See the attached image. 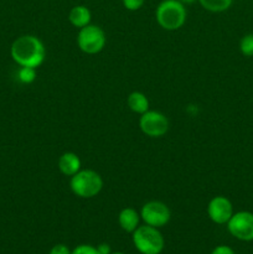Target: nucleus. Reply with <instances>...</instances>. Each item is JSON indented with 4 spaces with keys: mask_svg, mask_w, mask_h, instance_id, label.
Returning a JSON list of instances; mask_svg holds the SVG:
<instances>
[{
    "mask_svg": "<svg viewBox=\"0 0 253 254\" xmlns=\"http://www.w3.org/2000/svg\"><path fill=\"white\" fill-rule=\"evenodd\" d=\"M140 222V213L133 207H126L119 212L118 223L123 231L133 233L139 227Z\"/></svg>",
    "mask_w": 253,
    "mask_h": 254,
    "instance_id": "obj_11",
    "label": "nucleus"
},
{
    "mask_svg": "<svg viewBox=\"0 0 253 254\" xmlns=\"http://www.w3.org/2000/svg\"><path fill=\"white\" fill-rule=\"evenodd\" d=\"M92 12L86 5H76L68 12V21L77 29L87 26L91 24Z\"/></svg>",
    "mask_w": 253,
    "mask_h": 254,
    "instance_id": "obj_12",
    "label": "nucleus"
},
{
    "mask_svg": "<svg viewBox=\"0 0 253 254\" xmlns=\"http://www.w3.org/2000/svg\"><path fill=\"white\" fill-rule=\"evenodd\" d=\"M71 191L79 198H93L103 189V179L92 169H83L71 176Z\"/></svg>",
    "mask_w": 253,
    "mask_h": 254,
    "instance_id": "obj_3",
    "label": "nucleus"
},
{
    "mask_svg": "<svg viewBox=\"0 0 253 254\" xmlns=\"http://www.w3.org/2000/svg\"><path fill=\"white\" fill-rule=\"evenodd\" d=\"M106 42L107 37L104 30L93 24L79 29L77 35V45L79 50L87 55L99 54L106 46Z\"/></svg>",
    "mask_w": 253,
    "mask_h": 254,
    "instance_id": "obj_5",
    "label": "nucleus"
},
{
    "mask_svg": "<svg viewBox=\"0 0 253 254\" xmlns=\"http://www.w3.org/2000/svg\"><path fill=\"white\" fill-rule=\"evenodd\" d=\"M71 254H99L97 247H93L91 245H81L77 246Z\"/></svg>",
    "mask_w": 253,
    "mask_h": 254,
    "instance_id": "obj_17",
    "label": "nucleus"
},
{
    "mask_svg": "<svg viewBox=\"0 0 253 254\" xmlns=\"http://www.w3.org/2000/svg\"><path fill=\"white\" fill-rule=\"evenodd\" d=\"M211 254H236L235 251L232 250L228 246H217L216 248H213V251Z\"/></svg>",
    "mask_w": 253,
    "mask_h": 254,
    "instance_id": "obj_20",
    "label": "nucleus"
},
{
    "mask_svg": "<svg viewBox=\"0 0 253 254\" xmlns=\"http://www.w3.org/2000/svg\"><path fill=\"white\" fill-rule=\"evenodd\" d=\"M180 2H183L184 5H190V4H193V2L196 1V0H179Z\"/></svg>",
    "mask_w": 253,
    "mask_h": 254,
    "instance_id": "obj_22",
    "label": "nucleus"
},
{
    "mask_svg": "<svg viewBox=\"0 0 253 254\" xmlns=\"http://www.w3.org/2000/svg\"><path fill=\"white\" fill-rule=\"evenodd\" d=\"M126 104L129 109L136 114H143L146 111H149V99L143 92L134 91L126 98Z\"/></svg>",
    "mask_w": 253,
    "mask_h": 254,
    "instance_id": "obj_13",
    "label": "nucleus"
},
{
    "mask_svg": "<svg viewBox=\"0 0 253 254\" xmlns=\"http://www.w3.org/2000/svg\"><path fill=\"white\" fill-rule=\"evenodd\" d=\"M140 218L145 225L161 228L170 222L171 211L161 201H149L141 207Z\"/></svg>",
    "mask_w": 253,
    "mask_h": 254,
    "instance_id": "obj_7",
    "label": "nucleus"
},
{
    "mask_svg": "<svg viewBox=\"0 0 253 254\" xmlns=\"http://www.w3.org/2000/svg\"><path fill=\"white\" fill-rule=\"evenodd\" d=\"M240 51L243 56L253 57V34H247L241 39Z\"/></svg>",
    "mask_w": 253,
    "mask_h": 254,
    "instance_id": "obj_16",
    "label": "nucleus"
},
{
    "mask_svg": "<svg viewBox=\"0 0 253 254\" xmlns=\"http://www.w3.org/2000/svg\"><path fill=\"white\" fill-rule=\"evenodd\" d=\"M111 254H124V253H122V252H116V253H111Z\"/></svg>",
    "mask_w": 253,
    "mask_h": 254,
    "instance_id": "obj_23",
    "label": "nucleus"
},
{
    "mask_svg": "<svg viewBox=\"0 0 253 254\" xmlns=\"http://www.w3.org/2000/svg\"><path fill=\"white\" fill-rule=\"evenodd\" d=\"M188 17V11L179 0H163L155 10L156 22L166 31H175L184 26Z\"/></svg>",
    "mask_w": 253,
    "mask_h": 254,
    "instance_id": "obj_2",
    "label": "nucleus"
},
{
    "mask_svg": "<svg viewBox=\"0 0 253 254\" xmlns=\"http://www.w3.org/2000/svg\"><path fill=\"white\" fill-rule=\"evenodd\" d=\"M123 6L129 11H136L144 5L145 0H122Z\"/></svg>",
    "mask_w": 253,
    "mask_h": 254,
    "instance_id": "obj_18",
    "label": "nucleus"
},
{
    "mask_svg": "<svg viewBox=\"0 0 253 254\" xmlns=\"http://www.w3.org/2000/svg\"><path fill=\"white\" fill-rule=\"evenodd\" d=\"M140 130L150 138H161L169 130V119L158 111H146L139 119Z\"/></svg>",
    "mask_w": 253,
    "mask_h": 254,
    "instance_id": "obj_6",
    "label": "nucleus"
},
{
    "mask_svg": "<svg viewBox=\"0 0 253 254\" xmlns=\"http://www.w3.org/2000/svg\"><path fill=\"white\" fill-rule=\"evenodd\" d=\"M201 6L210 12H223L231 7L233 0H197Z\"/></svg>",
    "mask_w": 253,
    "mask_h": 254,
    "instance_id": "obj_14",
    "label": "nucleus"
},
{
    "mask_svg": "<svg viewBox=\"0 0 253 254\" xmlns=\"http://www.w3.org/2000/svg\"><path fill=\"white\" fill-rule=\"evenodd\" d=\"M81 159L73 151H66L62 154L57 161V168H59L60 173L64 176H73L74 174L78 173L81 170Z\"/></svg>",
    "mask_w": 253,
    "mask_h": 254,
    "instance_id": "obj_10",
    "label": "nucleus"
},
{
    "mask_svg": "<svg viewBox=\"0 0 253 254\" xmlns=\"http://www.w3.org/2000/svg\"><path fill=\"white\" fill-rule=\"evenodd\" d=\"M72 251H69V248L67 247L66 245H62V243H60V245H56L54 246V247L51 248V251H50L49 254H71Z\"/></svg>",
    "mask_w": 253,
    "mask_h": 254,
    "instance_id": "obj_19",
    "label": "nucleus"
},
{
    "mask_svg": "<svg viewBox=\"0 0 253 254\" xmlns=\"http://www.w3.org/2000/svg\"><path fill=\"white\" fill-rule=\"evenodd\" d=\"M97 250H98L99 254H111L112 250L111 246L107 245V243H101V245L97 246Z\"/></svg>",
    "mask_w": 253,
    "mask_h": 254,
    "instance_id": "obj_21",
    "label": "nucleus"
},
{
    "mask_svg": "<svg viewBox=\"0 0 253 254\" xmlns=\"http://www.w3.org/2000/svg\"><path fill=\"white\" fill-rule=\"evenodd\" d=\"M36 76V68H32V67H20L17 71V79L24 84L34 83Z\"/></svg>",
    "mask_w": 253,
    "mask_h": 254,
    "instance_id": "obj_15",
    "label": "nucleus"
},
{
    "mask_svg": "<svg viewBox=\"0 0 253 254\" xmlns=\"http://www.w3.org/2000/svg\"><path fill=\"white\" fill-rule=\"evenodd\" d=\"M227 230L237 240L243 242L253 241V213L250 211H238L233 213L227 222Z\"/></svg>",
    "mask_w": 253,
    "mask_h": 254,
    "instance_id": "obj_8",
    "label": "nucleus"
},
{
    "mask_svg": "<svg viewBox=\"0 0 253 254\" xmlns=\"http://www.w3.org/2000/svg\"><path fill=\"white\" fill-rule=\"evenodd\" d=\"M10 56L20 67L37 68L46 59V49L35 35H22L14 40L10 47Z\"/></svg>",
    "mask_w": 253,
    "mask_h": 254,
    "instance_id": "obj_1",
    "label": "nucleus"
},
{
    "mask_svg": "<svg viewBox=\"0 0 253 254\" xmlns=\"http://www.w3.org/2000/svg\"><path fill=\"white\" fill-rule=\"evenodd\" d=\"M233 205L230 198L218 195L210 200L207 205V215L216 225H227L233 215Z\"/></svg>",
    "mask_w": 253,
    "mask_h": 254,
    "instance_id": "obj_9",
    "label": "nucleus"
},
{
    "mask_svg": "<svg viewBox=\"0 0 253 254\" xmlns=\"http://www.w3.org/2000/svg\"><path fill=\"white\" fill-rule=\"evenodd\" d=\"M134 247L141 254H160L165 247V241L159 228L144 225L131 233Z\"/></svg>",
    "mask_w": 253,
    "mask_h": 254,
    "instance_id": "obj_4",
    "label": "nucleus"
}]
</instances>
